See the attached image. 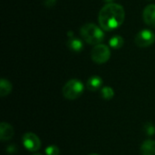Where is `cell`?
<instances>
[{
	"mask_svg": "<svg viewBox=\"0 0 155 155\" xmlns=\"http://www.w3.org/2000/svg\"><path fill=\"white\" fill-rule=\"evenodd\" d=\"M12 91V84L6 79H1L0 81V95L5 97L8 95Z\"/></svg>",
	"mask_w": 155,
	"mask_h": 155,
	"instance_id": "7c38bea8",
	"label": "cell"
},
{
	"mask_svg": "<svg viewBox=\"0 0 155 155\" xmlns=\"http://www.w3.org/2000/svg\"><path fill=\"white\" fill-rule=\"evenodd\" d=\"M84 86L83 83L77 79L69 80L63 87V95L69 100L77 99L84 93Z\"/></svg>",
	"mask_w": 155,
	"mask_h": 155,
	"instance_id": "3957f363",
	"label": "cell"
},
{
	"mask_svg": "<svg viewBox=\"0 0 155 155\" xmlns=\"http://www.w3.org/2000/svg\"><path fill=\"white\" fill-rule=\"evenodd\" d=\"M144 131L148 135H153L155 134V126L153 124H146L144 125Z\"/></svg>",
	"mask_w": 155,
	"mask_h": 155,
	"instance_id": "2e32d148",
	"label": "cell"
},
{
	"mask_svg": "<svg viewBox=\"0 0 155 155\" xmlns=\"http://www.w3.org/2000/svg\"><path fill=\"white\" fill-rule=\"evenodd\" d=\"M104 2H106L107 4H110V3H112L114 0H104Z\"/></svg>",
	"mask_w": 155,
	"mask_h": 155,
	"instance_id": "ac0fdd59",
	"label": "cell"
},
{
	"mask_svg": "<svg viewBox=\"0 0 155 155\" xmlns=\"http://www.w3.org/2000/svg\"><path fill=\"white\" fill-rule=\"evenodd\" d=\"M155 41V35L153 32L148 29H144L140 31L134 39L135 45L139 47H148L152 45Z\"/></svg>",
	"mask_w": 155,
	"mask_h": 155,
	"instance_id": "5b68a950",
	"label": "cell"
},
{
	"mask_svg": "<svg viewBox=\"0 0 155 155\" xmlns=\"http://www.w3.org/2000/svg\"><path fill=\"white\" fill-rule=\"evenodd\" d=\"M103 84V79L98 76V75H94V76H91L88 80H87V83H86V86H87V89L89 91H97L101 88Z\"/></svg>",
	"mask_w": 155,
	"mask_h": 155,
	"instance_id": "9c48e42d",
	"label": "cell"
},
{
	"mask_svg": "<svg viewBox=\"0 0 155 155\" xmlns=\"http://www.w3.org/2000/svg\"><path fill=\"white\" fill-rule=\"evenodd\" d=\"M14 128L7 123H2L0 124V139L1 141H9L14 136Z\"/></svg>",
	"mask_w": 155,
	"mask_h": 155,
	"instance_id": "ba28073f",
	"label": "cell"
},
{
	"mask_svg": "<svg viewBox=\"0 0 155 155\" xmlns=\"http://www.w3.org/2000/svg\"><path fill=\"white\" fill-rule=\"evenodd\" d=\"M59 153H60L59 148L55 145H50L45 148L46 155H59Z\"/></svg>",
	"mask_w": 155,
	"mask_h": 155,
	"instance_id": "9a60e30c",
	"label": "cell"
},
{
	"mask_svg": "<svg viewBox=\"0 0 155 155\" xmlns=\"http://www.w3.org/2000/svg\"><path fill=\"white\" fill-rule=\"evenodd\" d=\"M83 39L89 45H99L104 39V34L103 30L94 24H85L80 30Z\"/></svg>",
	"mask_w": 155,
	"mask_h": 155,
	"instance_id": "7a4b0ae2",
	"label": "cell"
},
{
	"mask_svg": "<svg viewBox=\"0 0 155 155\" xmlns=\"http://www.w3.org/2000/svg\"><path fill=\"white\" fill-rule=\"evenodd\" d=\"M124 7L115 3L106 4L99 12L98 21L100 26L105 31H113L122 25L124 21Z\"/></svg>",
	"mask_w": 155,
	"mask_h": 155,
	"instance_id": "6da1fadb",
	"label": "cell"
},
{
	"mask_svg": "<svg viewBox=\"0 0 155 155\" xmlns=\"http://www.w3.org/2000/svg\"><path fill=\"white\" fill-rule=\"evenodd\" d=\"M56 3V0H45L44 1V4L46 7H53Z\"/></svg>",
	"mask_w": 155,
	"mask_h": 155,
	"instance_id": "e0dca14e",
	"label": "cell"
},
{
	"mask_svg": "<svg viewBox=\"0 0 155 155\" xmlns=\"http://www.w3.org/2000/svg\"><path fill=\"white\" fill-rule=\"evenodd\" d=\"M24 147L29 152H36L41 148V141L39 137L34 133H25L22 137Z\"/></svg>",
	"mask_w": 155,
	"mask_h": 155,
	"instance_id": "8992f818",
	"label": "cell"
},
{
	"mask_svg": "<svg viewBox=\"0 0 155 155\" xmlns=\"http://www.w3.org/2000/svg\"><path fill=\"white\" fill-rule=\"evenodd\" d=\"M33 155H42L41 153H35V154H33Z\"/></svg>",
	"mask_w": 155,
	"mask_h": 155,
	"instance_id": "ffe728a7",
	"label": "cell"
},
{
	"mask_svg": "<svg viewBox=\"0 0 155 155\" xmlns=\"http://www.w3.org/2000/svg\"><path fill=\"white\" fill-rule=\"evenodd\" d=\"M142 155H155V141L147 140L141 146Z\"/></svg>",
	"mask_w": 155,
	"mask_h": 155,
	"instance_id": "30bf717a",
	"label": "cell"
},
{
	"mask_svg": "<svg viewBox=\"0 0 155 155\" xmlns=\"http://www.w3.org/2000/svg\"><path fill=\"white\" fill-rule=\"evenodd\" d=\"M89 155H99V154H97V153H91V154H89Z\"/></svg>",
	"mask_w": 155,
	"mask_h": 155,
	"instance_id": "d6986e66",
	"label": "cell"
},
{
	"mask_svg": "<svg viewBox=\"0 0 155 155\" xmlns=\"http://www.w3.org/2000/svg\"><path fill=\"white\" fill-rule=\"evenodd\" d=\"M124 38L120 35H114L113 36L110 41H109V45L112 48L114 49H120L123 45H124Z\"/></svg>",
	"mask_w": 155,
	"mask_h": 155,
	"instance_id": "4fadbf2b",
	"label": "cell"
},
{
	"mask_svg": "<svg viewBox=\"0 0 155 155\" xmlns=\"http://www.w3.org/2000/svg\"><path fill=\"white\" fill-rule=\"evenodd\" d=\"M101 95L105 100H111L114 96V91L112 87L104 86L101 90Z\"/></svg>",
	"mask_w": 155,
	"mask_h": 155,
	"instance_id": "5bb4252c",
	"label": "cell"
},
{
	"mask_svg": "<svg viewBox=\"0 0 155 155\" xmlns=\"http://www.w3.org/2000/svg\"><path fill=\"white\" fill-rule=\"evenodd\" d=\"M143 21L146 25H148L149 26L155 27V5L152 4L147 5L144 10H143Z\"/></svg>",
	"mask_w": 155,
	"mask_h": 155,
	"instance_id": "52a82bcc",
	"label": "cell"
},
{
	"mask_svg": "<svg viewBox=\"0 0 155 155\" xmlns=\"http://www.w3.org/2000/svg\"><path fill=\"white\" fill-rule=\"evenodd\" d=\"M67 46L73 52L78 53L84 49V43L79 38L73 37V38H69V40L67 41Z\"/></svg>",
	"mask_w": 155,
	"mask_h": 155,
	"instance_id": "8fae6325",
	"label": "cell"
},
{
	"mask_svg": "<svg viewBox=\"0 0 155 155\" xmlns=\"http://www.w3.org/2000/svg\"><path fill=\"white\" fill-rule=\"evenodd\" d=\"M110 56H111V51L109 47L104 44H99L94 45L91 53L92 60L99 64L106 63L110 59Z\"/></svg>",
	"mask_w": 155,
	"mask_h": 155,
	"instance_id": "277c9868",
	"label": "cell"
}]
</instances>
